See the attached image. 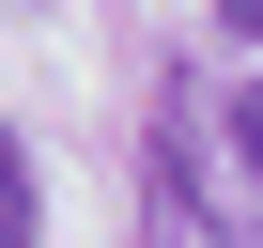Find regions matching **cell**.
I'll list each match as a JSON object with an SVG mask.
<instances>
[{"mask_svg": "<svg viewBox=\"0 0 263 248\" xmlns=\"http://www.w3.org/2000/svg\"><path fill=\"white\" fill-rule=\"evenodd\" d=\"M0 248H31V155L0 140Z\"/></svg>", "mask_w": 263, "mask_h": 248, "instance_id": "1", "label": "cell"}, {"mask_svg": "<svg viewBox=\"0 0 263 248\" xmlns=\"http://www.w3.org/2000/svg\"><path fill=\"white\" fill-rule=\"evenodd\" d=\"M217 124H232V155L263 171V78H232V109H217Z\"/></svg>", "mask_w": 263, "mask_h": 248, "instance_id": "2", "label": "cell"}, {"mask_svg": "<svg viewBox=\"0 0 263 248\" xmlns=\"http://www.w3.org/2000/svg\"><path fill=\"white\" fill-rule=\"evenodd\" d=\"M217 31H263V0H217Z\"/></svg>", "mask_w": 263, "mask_h": 248, "instance_id": "3", "label": "cell"}]
</instances>
